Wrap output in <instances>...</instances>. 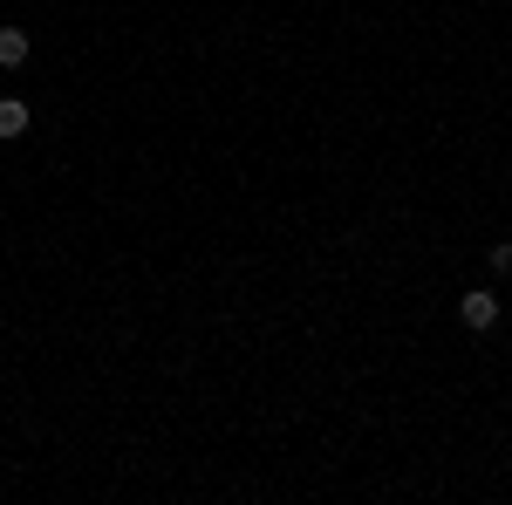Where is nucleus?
I'll return each mask as SVG.
<instances>
[{
    "mask_svg": "<svg viewBox=\"0 0 512 505\" xmlns=\"http://www.w3.org/2000/svg\"><path fill=\"white\" fill-rule=\"evenodd\" d=\"M14 137H28V103L21 96H0V144H14Z\"/></svg>",
    "mask_w": 512,
    "mask_h": 505,
    "instance_id": "7ed1b4c3",
    "label": "nucleus"
},
{
    "mask_svg": "<svg viewBox=\"0 0 512 505\" xmlns=\"http://www.w3.org/2000/svg\"><path fill=\"white\" fill-rule=\"evenodd\" d=\"M485 260H492L499 280H512V239H492V253H485Z\"/></svg>",
    "mask_w": 512,
    "mask_h": 505,
    "instance_id": "20e7f679",
    "label": "nucleus"
},
{
    "mask_svg": "<svg viewBox=\"0 0 512 505\" xmlns=\"http://www.w3.org/2000/svg\"><path fill=\"white\" fill-rule=\"evenodd\" d=\"M28 48H35V41H28V28L0 21V69H21V62H28Z\"/></svg>",
    "mask_w": 512,
    "mask_h": 505,
    "instance_id": "f03ea898",
    "label": "nucleus"
},
{
    "mask_svg": "<svg viewBox=\"0 0 512 505\" xmlns=\"http://www.w3.org/2000/svg\"><path fill=\"white\" fill-rule=\"evenodd\" d=\"M458 321H465L472 335H492V328H499V294H492V287H472V294L458 301Z\"/></svg>",
    "mask_w": 512,
    "mask_h": 505,
    "instance_id": "f257e3e1",
    "label": "nucleus"
}]
</instances>
